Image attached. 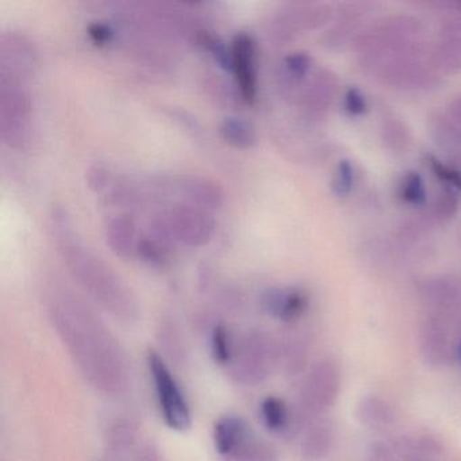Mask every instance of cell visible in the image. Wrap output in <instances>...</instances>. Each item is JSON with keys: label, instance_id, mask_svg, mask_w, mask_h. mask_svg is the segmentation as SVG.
I'll use <instances>...</instances> for the list:
<instances>
[{"label": "cell", "instance_id": "d6986e66", "mask_svg": "<svg viewBox=\"0 0 461 461\" xmlns=\"http://www.w3.org/2000/svg\"><path fill=\"white\" fill-rule=\"evenodd\" d=\"M218 131H220L221 139L236 149H252L258 144V133H256L255 126L239 115H229V117L223 118Z\"/></svg>", "mask_w": 461, "mask_h": 461}, {"label": "cell", "instance_id": "74e56055", "mask_svg": "<svg viewBox=\"0 0 461 461\" xmlns=\"http://www.w3.org/2000/svg\"><path fill=\"white\" fill-rule=\"evenodd\" d=\"M458 356H460V360H461V341H460V344H458Z\"/></svg>", "mask_w": 461, "mask_h": 461}, {"label": "cell", "instance_id": "30bf717a", "mask_svg": "<svg viewBox=\"0 0 461 461\" xmlns=\"http://www.w3.org/2000/svg\"><path fill=\"white\" fill-rule=\"evenodd\" d=\"M328 18V12L321 6L309 4L290 5L275 15L269 23L272 39L288 42L302 31L318 28Z\"/></svg>", "mask_w": 461, "mask_h": 461}, {"label": "cell", "instance_id": "e0dca14e", "mask_svg": "<svg viewBox=\"0 0 461 461\" xmlns=\"http://www.w3.org/2000/svg\"><path fill=\"white\" fill-rule=\"evenodd\" d=\"M160 355L169 366H185L188 363V348L182 329L172 318H163L156 331Z\"/></svg>", "mask_w": 461, "mask_h": 461}, {"label": "cell", "instance_id": "9c48e42d", "mask_svg": "<svg viewBox=\"0 0 461 461\" xmlns=\"http://www.w3.org/2000/svg\"><path fill=\"white\" fill-rule=\"evenodd\" d=\"M158 185H160L167 193L174 194V196L179 198L180 203L199 207L206 212H217L225 202L222 187L207 177L185 175L172 177L168 182Z\"/></svg>", "mask_w": 461, "mask_h": 461}, {"label": "cell", "instance_id": "d6a6232c", "mask_svg": "<svg viewBox=\"0 0 461 461\" xmlns=\"http://www.w3.org/2000/svg\"><path fill=\"white\" fill-rule=\"evenodd\" d=\"M117 29L107 23H96L88 26V36L98 47L112 44L117 39Z\"/></svg>", "mask_w": 461, "mask_h": 461}, {"label": "cell", "instance_id": "d4e9b609", "mask_svg": "<svg viewBox=\"0 0 461 461\" xmlns=\"http://www.w3.org/2000/svg\"><path fill=\"white\" fill-rule=\"evenodd\" d=\"M312 68V58L304 52L290 53L280 67V83L285 90L294 91L306 79Z\"/></svg>", "mask_w": 461, "mask_h": 461}, {"label": "cell", "instance_id": "ac0fdd59", "mask_svg": "<svg viewBox=\"0 0 461 461\" xmlns=\"http://www.w3.org/2000/svg\"><path fill=\"white\" fill-rule=\"evenodd\" d=\"M258 415L264 428L272 434H287L295 423L293 412L279 396H266L258 404Z\"/></svg>", "mask_w": 461, "mask_h": 461}, {"label": "cell", "instance_id": "277c9868", "mask_svg": "<svg viewBox=\"0 0 461 461\" xmlns=\"http://www.w3.org/2000/svg\"><path fill=\"white\" fill-rule=\"evenodd\" d=\"M26 83L0 75V139L15 150H25L33 140V101Z\"/></svg>", "mask_w": 461, "mask_h": 461}, {"label": "cell", "instance_id": "ffe728a7", "mask_svg": "<svg viewBox=\"0 0 461 461\" xmlns=\"http://www.w3.org/2000/svg\"><path fill=\"white\" fill-rule=\"evenodd\" d=\"M357 420L369 429H384L395 422V410L384 399L366 396L357 406Z\"/></svg>", "mask_w": 461, "mask_h": 461}, {"label": "cell", "instance_id": "8d00e7d4", "mask_svg": "<svg viewBox=\"0 0 461 461\" xmlns=\"http://www.w3.org/2000/svg\"><path fill=\"white\" fill-rule=\"evenodd\" d=\"M406 461H430L426 457H420V456H412V457L406 458Z\"/></svg>", "mask_w": 461, "mask_h": 461}, {"label": "cell", "instance_id": "f546056e", "mask_svg": "<svg viewBox=\"0 0 461 461\" xmlns=\"http://www.w3.org/2000/svg\"><path fill=\"white\" fill-rule=\"evenodd\" d=\"M355 182L356 175L352 163L348 160L339 161L336 174H334L333 185H331L333 193L339 196L349 195L353 187H355Z\"/></svg>", "mask_w": 461, "mask_h": 461}, {"label": "cell", "instance_id": "603a6c76", "mask_svg": "<svg viewBox=\"0 0 461 461\" xmlns=\"http://www.w3.org/2000/svg\"><path fill=\"white\" fill-rule=\"evenodd\" d=\"M237 336L223 323H214L210 329L209 347L212 360L217 366L228 368L233 357Z\"/></svg>", "mask_w": 461, "mask_h": 461}, {"label": "cell", "instance_id": "cb8c5ba5", "mask_svg": "<svg viewBox=\"0 0 461 461\" xmlns=\"http://www.w3.org/2000/svg\"><path fill=\"white\" fill-rule=\"evenodd\" d=\"M334 91H336V86H334L330 74L317 75V77L310 83L309 87L304 91L302 104L306 107L307 112H322L329 106V102L331 104Z\"/></svg>", "mask_w": 461, "mask_h": 461}, {"label": "cell", "instance_id": "ba28073f", "mask_svg": "<svg viewBox=\"0 0 461 461\" xmlns=\"http://www.w3.org/2000/svg\"><path fill=\"white\" fill-rule=\"evenodd\" d=\"M231 72L240 99L252 106L258 101V77L256 44L249 34L240 33L234 37L231 45Z\"/></svg>", "mask_w": 461, "mask_h": 461}, {"label": "cell", "instance_id": "7402d4cb", "mask_svg": "<svg viewBox=\"0 0 461 461\" xmlns=\"http://www.w3.org/2000/svg\"><path fill=\"white\" fill-rule=\"evenodd\" d=\"M307 363H309V349L303 339L291 337L279 344V366L288 377H296L303 374L306 371Z\"/></svg>", "mask_w": 461, "mask_h": 461}, {"label": "cell", "instance_id": "1f68e13d", "mask_svg": "<svg viewBox=\"0 0 461 461\" xmlns=\"http://www.w3.org/2000/svg\"><path fill=\"white\" fill-rule=\"evenodd\" d=\"M428 163L433 174L436 175L441 182L447 183V185H450V187L461 193V174L457 169L445 166V164L437 160L433 156H429Z\"/></svg>", "mask_w": 461, "mask_h": 461}, {"label": "cell", "instance_id": "d590c367", "mask_svg": "<svg viewBox=\"0 0 461 461\" xmlns=\"http://www.w3.org/2000/svg\"><path fill=\"white\" fill-rule=\"evenodd\" d=\"M368 461H396L393 449L383 442H375L368 450Z\"/></svg>", "mask_w": 461, "mask_h": 461}, {"label": "cell", "instance_id": "4fadbf2b", "mask_svg": "<svg viewBox=\"0 0 461 461\" xmlns=\"http://www.w3.org/2000/svg\"><path fill=\"white\" fill-rule=\"evenodd\" d=\"M261 307L269 317L293 323L301 320L309 309V298L298 288H269L261 296Z\"/></svg>", "mask_w": 461, "mask_h": 461}, {"label": "cell", "instance_id": "5b68a950", "mask_svg": "<svg viewBox=\"0 0 461 461\" xmlns=\"http://www.w3.org/2000/svg\"><path fill=\"white\" fill-rule=\"evenodd\" d=\"M153 233L185 248H202L212 241L215 234L212 212L190 204L176 203L155 218Z\"/></svg>", "mask_w": 461, "mask_h": 461}, {"label": "cell", "instance_id": "3957f363", "mask_svg": "<svg viewBox=\"0 0 461 461\" xmlns=\"http://www.w3.org/2000/svg\"><path fill=\"white\" fill-rule=\"evenodd\" d=\"M279 366V344L261 329H250L236 339L233 357L226 372L236 384H263Z\"/></svg>", "mask_w": 461, "mask_h": 461}, {"label": "cell", "instance_id": "e575fe53", "mask_svg": "<svg viewBox=\"0 0 461 461\" xmlns=\"http://www.w3.org/2000/svg\"><path fill=\"white\" fill-rule=\"evenodd\" d=\"M345 110L355 117L366 112V98L358 88H349L345 94Z\"/></svg>", "mask_w": 461, "mask_h": 461}, {"label": "cell", "instance_id": "7a4b0ae2", "mask_svg": "<svg viewBox=\"0 0 461 461\" xmlns=\"http://www.w3.org/2000/svg\"><path fill=\"white\" fill-rule=\"evenodd\" d=\"M50 234L72 279L98 306L126 325L139 322L140 304L133 291L85 244L71 215L63 207H56L50 212Z\"/></svg>", "mask_w": 461, "mask_h": 461}, {"label": "cell", "instance_id": "484cf974", "mask_svg": "<svg viewBox=\"0 0 461 461\" xmlns=\"http://www.w3.org/2000/svg\"><path fill=\"white\" fill-rule=\"evenodd\" d=\"M169 242L155 233L141 236L136 258L152 267H163L168 261Z\"/></svg>", "mask_w": 461, "mask_h": 461}, {"label": "cell", "instance_id": "836d02e7", "mask_svg": "<svg viewBox=\"0 0 461 461\" xmlns=\"http://www.w3.org/2000/svg\"><path fill=\"white\" fill-rule=\"evenodd\" d=\"M131 461H166V458L153 439L142 438Z\"/></svg>", "mask_w": 461, "mask_h": 461}, {"label": "cell", "instance_id": "f35d334b", "mask_svg": "<svg viewBox=\"0 0 461 461\" xmlns=\"http://www.w3.org/2000/svg\"><path fill=\"white\" fill-rule=\"evenodd\" d=\"M460 6H461V5H460Z\"/></svg>", "mask_w": 461, "mask_h": 461}, {"label": "cell", "instance_id": "44dd1931", "mask_svg": "<svg viewBox=\"0 0 461 461\" xmlns=\"http://www.w3.org/2000/svg\"><path fill=\"white\" fill-rule=\"evenodd\" d=\"M334 434L326 425H314L304 431L299 444V455L304 461H320L330 453Z\"/></svg>", "mask_w": 461, "mask_h": 461}, {"label": "cell", "instance_id": "7c38bea8", "mask_svg": "<svg viewBox=\"0 0 461 461\" xmlns=\"http://www.w3.org/2000/svg\"><path fill=\"white\" fill-rule=\"evenodd\" d=\"M255 437L249 422L239 414L222 415L212 426V445L225 461H233Z\"/></svg>", "mask_w": 461, "mask_h": 461}, {"label": "cell", "instance_id": "9a60e30c", "mask_svg": "<svg viewBox=\"0 0 461 461\" xmlns=\"http://www.w3.org/2000/svg\"><path fill=\"white\" fill-rule=\"evenodd\" d=\"M104 237L110 249L118 258H136L141 236L131 215L117 214L110 218L104 226Z\"/></svg>", "mask_w": 461, "mask_h": 461}, {"label": "cell", "instance_id": "f1b7e54d", "mask_svg": "<svg viewBox=\"0 0 461 461\" xmlns=\"http://www.w3.org/2000/svg\"><path fill=\"white\" fill-rule=\"evenodd\" d=\"M233 461H277V455L271 445L255 437Z\"/></svg>", "mask_w": 461, "mask_h": 461}, {"label": "cell", "instance_id": "4316f807", "mask_svg": "<svg viewBox=\"0 0 461 461\" xmlns=\"http://www.w3.org/2000/svg\"><path fill=\"white\" fill-rule=\"evenodd\" d=\"M426 298L439 307H450L457 302V285L450 280H434L426 285Z\"/></svg>", "mask_w": 461, "mask_h": 461}, {"label": "cell", "instance_id": "8992f818", "mask_svg": "<svg viewBox=\"0 0 461 461\" xmlns=\"http://www.w3.org/2000/svg\"><path fill=\"white\" fill-rule=\"evenodd\" d=\"M147 366L164 423L171 430H188L193 425V411L172 366L155 350L148 353Z\"/></svg>", "mask_w": 461, "mask_h": 461}, {"label": "cell", "instance_id": "4dcf8cb0", "mask_svg": "<svg viewBox=\"0 0 461 461\" xmlns=\"http://www.w3.org/2000/svg\"><path fill=\"white\" fill-rule=\"evenodd\" d=\"M86 182L94 193H104L113 185V174L107 167L94 164L86 172Z\"/></svg>", "mask_w": 461, "mask_h": 461}, {"label": "cell", "instance_id": "5bb4252c", "mask_svg": "<svg viewBox=\"0 0 461 461\" xmlns=\"http://www.w3.org/2000/svg\"><path fill=\"white\" fill-rule=\"evenodd\" d=\"M141 441V431L133 420L118 418L107 426L104 442L112 460L131 461Z\"/></svg>", "mask_w": 461, "mask_h": 461}, {"label": "cell", "instance_id": "83f0119b", "mask_svg": "<svg viewBox=\"0 0 461 461\" xmlns=\"http://www.w3.org/2000/svg\"><path fill=\"white\" fill-rule=\"evenodd\" d=\"M401 196L411 206H422L426 202V188L420 175L407 172L401 185Z\"/></svg>", "mask_w": 461, "mask_h": 461}, {"label": "cell", "instance_id": "52a82bcc", "mask_svg": "<svg viewBox=\"0 0 461 461\" xmlns=\"http://www.w3.org/2000/svg\"><path fill=\"white\" fill-rule=\"evenodd\" d=\"M341 390V371L336 361L330 358L318 361L304 379L299 393L298 422H303L309 415L328 411L339 398Z\"/></svg>", "mask_w": 461, "mask_h": 461}, {"label": "cell", "instance_id": "8fae6325", "mask_svg": "<svg viewBox=\"0 0 461 461\" xmlns=\"http://www.w3.org/2000/svg\"><path fill=\"white\" fill-rule=\"evenodd\" d=\"M37 56L33 45L17 33L0 39V75L28 82L34 74Z\"/></svg>", "mask_w": 461, "mask_h": 461}, {"label": "cell", "instance_id": "6da1fadb", "mask_svg": "<svg viewBox=\"0 0 461 461\" xmlns=\"http://www.w3.org/2000/svg\"><path fill=\"white\" fill-rule=\"evenodd\" d=\"M50 323L90 387L115 398L128 391V358L98 312L71 288L55 285L48 296Z\"/></svg>", "mask_w": 461, "mask_h": 461}, {"label": "cell", "instance_id": "2e32d148", "mask_svg": "<svg viewBox=\"0 0 461 461\" xmlns=\"http://www.w3.org/2000/svg\"><path fill=\"white\" fill-rule=\"evenodd\" d=\"M420 353L429 366H445L452 355L450 337L444 323L438 320H429L420 333Z\"/></svg>", "mask_w": 461, "mask_h": 461}]
</instances>
